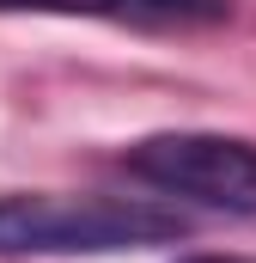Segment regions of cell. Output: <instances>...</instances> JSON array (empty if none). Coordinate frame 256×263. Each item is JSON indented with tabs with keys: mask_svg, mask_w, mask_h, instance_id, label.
<instances>
[{
	"mask_svg": "<svg viewBox=\"0 0 256 263\" xmlns=\"http://www.w3.org/2000/svg\"><path fill=\"white\" fill-rule=\"evenodd\" d=\"M0 12H92L122 25H214L232 0H0Z\"/></svg>",
	"mask_w": 256,
	"mask_h": 263,
	"instance_id": "3",
	"label": "cell"
},
{
	"mask_svg": "<svg viewBox=\"0 0 256 263\" xmlns=\"http://www.w3.org/2000/svg\"><path fill=\"white\" fill-rule=\"evenodd\" d=\"M183 263H256V257H226V251H195V257H183Z\"/></svg>",
	"mask_w": 256,
	"mask_h": 263,
	"instance_id": "4",
	"label": "cell"
},
{
	"mask_svg": "<svg viewBox=\"0 0 256 263\" xmlns=\"http://www.w3.org/2000/svg\"><path fill=\"white\" fill-rule=\"evenodd\" d=\"M122 159L153 190L207 202V208H226V214H256V147L238 141V135L171 129V135L134 141Z\"/></svg>",
	"mask_w": 256,
	"mask_h": 263,
	"instance_id": "2",
	"label": "cell"
},
{
	"mask_svg": "<svg viewBox=\"0 0 256 263\" xmlns=\"http://www.w3.org/2000/svg\"><path fill=\"white\" fill-rule=\"evenodd\" d=\"M183 214L146 196H0V251L6 257H98L183 239Z\"/></svg>",
	"mask_w": 256,
	"mask_h": 263,
	"instance_id": "1",
	"label": "cell"
}]
</instances>
